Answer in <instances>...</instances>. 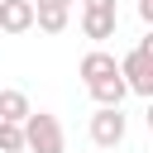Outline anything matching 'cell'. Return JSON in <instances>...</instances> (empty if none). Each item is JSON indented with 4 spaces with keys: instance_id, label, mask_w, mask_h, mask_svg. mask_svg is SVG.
I'll return each mask as SVG.
<instances>
[{
    "instance_id": "11",
    "label": "cell",
    "mask_w": 153,
    "mask_h": 153,
    "mask_svg": "<svg viewBox=\"0 0 153 153\" xmlns=\"http://www.w3.org/2000/svg\"><path fill=\"white\" fill-rule=\"evenodd\" d=\"M38 10H72V0H33Z\"/></svg>"
},
{
    "instance_id": "9",
    "label": "cell",
    "mask_w": 153,
    "mask_h": 153,
    "mask_svg": "<svg viewBox=\"0 0 153 153\" xmlns=\"http://www.w3.org/2000/svg\"><path fill=\"white\" fill-rule=\"evenodd\" d=\"M67 19H72V10H38V5H33V24H38L43 33H62Z\"/></svg>"
},
{
    "instance_id": "7",
    "label": "cell",
    "mask_w": 153,
    "mask_h": 153,
    "mask_svg": "<svg viewBox=\"0 0 153 153\" xmlns=\"http://www.w3.org/2000/svg\"><path fill=\"white\" fill-rule=\"evenodd\" d=\"M29 115H33L29 96H24V91H14V86H5V91H0V124H24Z\"/></svg>"
},
{
    "instance_id": "8",
    "label": "cell",
    "mask_w": 153,
    "mask_h": 153,
    "mask_svg": "<svg viewBox=\"0 0 153 153\" xmlns=\"http://www.w3.org/2000/svg\"><path fill=\"white\" fill-rule=\"evenodd\" d=\"M86 91H91L96 110H120V105H124V96H129L120 76H105V81H96V86H86Z\"/></svg>"
},
{
    "instance_id": "12",
    "label": "cell",
    "mask_w": 153,
    "mask_h": 153,
    "mask_svg": "<svg viewBox=\"0 0 153 153\" xmlns=\"http://www.w3.org/2000/svg\"><path fill=\"white\" fill-rule=\"evenodd\" d=\"M0 5H5V0H0Z\"/></svg>"
},
{
    "instance_id": "3",
    "label": "cell",
    "mask_w": 153,
    "mask_h": 153,
    "mask_svg": "<svg viewBox=\"0 0 153 153\" xmlns=\"http://www.w3.org/2000/svg\"><path fill=\"white\" fill-rule=\"evenodd\" d=\"M120 29V5L115 0H81V33L100 48L105 38H115Z\"/></svg>"
},
{
    "instance_id": "1",
    "label": "cell",
    "mask_w": 153,
    "mask_h": 153,
    "mask_svg": "<svg viewBox=\"0 0 153 153\" xmlns=\"http://www.w3.org/2000/svg\"><path fill=\"white\" fill-rule=\"evenodd\" d=\"M120 62V81H124V91H134V96H153V38H139L124 57H115Z\"/></svg>"
},
{
    "instance_id": "6",
    "label": "cell",
    "mask_w": 153,
    "mask_h": 153,
    "mask_svg": "<svg viewBox=\"0 0 153 153\" xmlns=\"http://www.w3.org/2000/svg\"><path fill=\"white\" fill-rule=\"evenodd\" d=\"M33 29V0H5L0 5V33H29Z\"/></svg>"
},
{
    "instance_id": "2",
    "label": "cell",
    "mask_w": 153,
    "mask_h": 153,
    "mask_svg": "<svg viewBox=\"0 0 153 153\" xmlns=\"http://www.w3.org/2000/svg\"><path fill=\"white\" fill-rule=\"evenodd\" d=\"M19 129H24V153H62L67 148V134H62L57 115H48V110H33Z\"/></svg>"
},
{
    "instance_id": "5",
    "label": "cell",
    "mask_w": 153,
    "mask_h": 153,
    "mask_svg": "<svg viewBox=\"0 0 153 153\" xmlns=\"http://www.w3.org/2000/svg\"><path fill=\"white\" fill-rule=\"evenodd\" d=\"M81 81L86 86H96V81H105V76H120V62H115V53H105V48H91L86 57H81Z\"/></svg>"
},
{
    "instance_id": "4",
    "label": "cell",
    "mask_w": 153,
    "mask_h": 153,
    "mask_svg": "<svg viewBox=\"0 0 153 153\" xmlns=\"http://www.w3.org/2000/svg\"><path fill=\"white\" fill-rule=\"evenodd\" d=\"M129 134V115L124 110H96L91 115V143L96 148H120Z\"/></svg>"
},
{
    "instance_id": "10",
    "label": "cell",
    "mask_w": 153,
    "mask_h": 153,
    "mask_svg": "<svg viewBox=\"0 0 153 153\" xmlns=\"http://www.w3.org/2000/svg\"><path fill=\"white\" fill-rule=\"evenodd\" d=\"M0 153H24V129L19 124H0Z\"/></svg>"
}]
</instances>
